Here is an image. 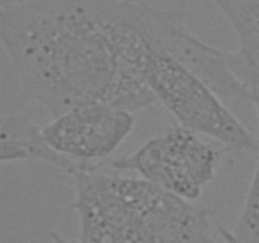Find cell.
Returning a JSON list of instances; mask_svg holds the SVG:
<instances>
[{"mask_svg": "<svg viewBox=\"0 0 259 243\" xmlns=\"http://www.w3.org/2000/svg\"><path fill=\"white\" fill-rule=\"evenodd\" d=\"M143 0H0V40L24 101L57 116L90 104L157 103L146 65L157 43Z\"/></svg>", "mask_w": 259, "mask_h": 243, "instance_id": "cell-1", "label": "cell"}, {"mask_svg": "<svg viewBox=\"0 0 259 243\" xmlns=\"http://www.w3.org/2000/svg\"><path fill=\"white\" fill-rule=\"evenodd\" d=\"M71 179L78 243H220L206 208L142 177L96 166Z\"/></svg>", "mask_w": 259, "mask_h": 243, "instance_id": "cell-2", "label": "cell"}, {"mask_svg": "<svg viewBox=\"0 0 259 243\" xmlns=\"http://www.w3.org/2000/svg\"><path fill=\"white\" fill-rule=\"evenodd\" d=\"M146 81L157 103L180 126L212 139L232 157L257 153V138L225 105L223 98L169 56L158 40L147 60Z\"/></svg>", "mask_w": 259, "mask_h": 243, "instance_id": "cell-3", "label": "cell"}, {"mask_svg": "<svg viewBox=\"0 0 259 243\" xmlns=\"http://www.w3.org/2000/svg\"><path fill=\"white\" fill-rule=\"evenodd\" d=\"M224 148L180 124L164 129L131 154L114 158L115 171L139 177L189 201H197L217 176Z\"/></svg>", "mask_w": 259, "mask_h": 243, "instance_id": "cell-4", "label": "cell"}, {"mask_svg": "<svg viewBox=\"0 0 259 243\" xmlns=\"http://www.w3.org/2000/svg\"><path fill=\"white\" fill-rule=\"evenodd\" d=\"M156 35L169 56L201 78L220 98L252 101V86L237 51L218 48L192 34L185 12L158 8Z\"/></svg>", "mask_w": 259, "mask_h": 243, "instance_id": "cell-5", "label": "cell"}, {"mask_svg": "<svg viewBox=\"0 0 259 243\" xmlns=\"http://www.w3.org/2000/svg\"><path fill=\"white\" fill-rule=\"evenodd\" d=\"M133 111L109 104H90L65 111L42 127L56 152L86 166H100L131 136Z\"/></svg>", "mask_w": 259, "mask_h": 243, "instance_id": "cell-6", "label": "cell"}, {"mask_svg": "<svg viewBox=\"0 0 259 243\" xmlns=\"http://www.w3.org/2000/svg\"><path fill=\"white\" fill-rule=\"evenodd\" d=\"M0 162H42L72 177L90 167L62 156L51 147L37 126L25 114H3L0 119ZM101 166V165H100Z\"/></svg>", "mask_w": 259, "mask_h": 243, "instance_id": "cell-7", "label": "cell"}, {"mask_svg": "<svg viewBox=\"0 0 259 243\" xmlns=\"http://www.w3.org/2000/svg\"><path fill=\"white\" fill-rule=\"evenodd\" d=\"M210 2L222 12L237 35V53L247 70L249 83L259 81V0Z\"/></svg>", "mask_w": 259, "mask_h": 243, "instance_id": "cell-8", "label": "cell"}, {"mask_svg": "<svg viewBox=\"0 0 259 243\" xmlns=\"http://www.w3.org/2000/svg\"><path fill=\"white\" fill-rule=\"evenodd\" d=\"M252 103L254 104L258 118L257 165L243 202L242 212L234 227L228 229L219 225V235L224 243H259V81L252 83Z\"/></svg>", "mask_w": 259, "mask_h": 243, "instance_id": "cell-9", "label": "cell"}]
</instances>
